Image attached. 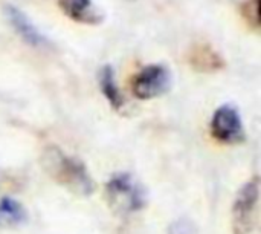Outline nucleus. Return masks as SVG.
I'll return each mask as SVG.
<instances>
[{
	"mask_svg": "<svg viewBox=\"0 0 261 234\" xmlns=\"http://www.w3.org/2000/svg\"><path fill=\"white\" fill-rule=\"evenodd\" d=\"M258 8H260V0H245L240 8L245 20L255 28L260 25V9Z\"/></svg>",
	"mask_w": 261,
	"mask_h": 234,
	"instance_id": "11",
	"label": "nucleus"
},
{
	"mask_svg": "<svg viewBox=\"0 0 261 234\" xmlns=\"http://www.w3.org/2000/svg\"><path fill=\"white\" fill-rule=\"evenodd\" d=\"M99 87H101V92L104 93V97L109 100V103H110L115 109L122 107V104H124V97L121 95V92H119V89H118V86H116L115 74H113L112 66H104V67L99 71Z\"/></svg>",
	"mask_w": 261,
	"mask_h": 234,
	"instance_id": "9",
	"label": "nucleus"
},
{
	"mask_svg": "<svg viewBox=\"0 0 261 234\" xmlns=\"http://www.w3.org/2000/svg\"><path fill=\"white\" fill-rule=\"evenodd\" d=\"M171 87V72L167 66L150 64L136 74L132 83V90L136 98L150 100L164 95Z\"/></svg>",
	"mask_w": 261,
	"mask_h": 234,
	"instance_id": "3",
	"label": "nucleus"
},
{
	"mask_svg": "<svg viewBox=\"0 0 261 234\" xmlns=\"http://www.w3.org/2000/svg\"><path fill=\"white\" fill-rule=\"evenodd\" d=\"M170 234H194V230L190 228V224L187 221H179L170 230Z\"/></svg>",
	"mask_w": 261,
	"mask_h": 234,
	"instance_id": "12",
	"label": "nucleus"
},
{
	"mask_svg": "<svg viewBox=\"0 0 261 234\" xmlns=\"http://www.w3.org/2000/svg\"><path fill=\"white\" fill-rule=\"evenodd\" d=\"M211 132L220 143H239L243 139V124L234 106H220L211 118Z\"/></svg>",
	"mask_w": 261,
	"mask_h": 234,
	"instance_id": "5",
	"label": "nucleus"
},
{
	"mask_svg": "<svg viewBox=\"0 0 261 234\" xmlns=\"http://www.w3.org/2000/svg\"><path fill=\"white\" fill-rule=\"evenodd\" d=\"M258 181L248 182L240 192L234 204V228L236 234H248L255 221L258 207Z\"/></svg>",
	"mask_w": 261,
	"mask_h": 234,
	"instance_id": "4",
	"label": "nucleus"
},
{
	"mask_svg": "<svg viewBox=\"0 0 261 234\" xmlns=\"http://www.w3.org/2000/svg\"><path fill=\"white\" fill-rule=\"evenodd\" d=\"M202 58V63H199V67H202L203 61L208 63L206 67L208 69H216V67H220L222 66V61H220V57L208 46H199L196 49V52L193 54V60H200Z\"/></svg>",
	"mask_w": 261,
	"mask_h": 234,
	"instance_id": "10",
	"label": "nucleus"
},
{
	"mask_svg": "<svg viewBox=\"0 0 261 234\" xmlns=\"http://www.w3.org/2000/svg\"><path fill=\"white\" fill-rule=\"evenodd\" d=\"M44 167L57 182H61L75 193L89 195L95 189L86 167L57 147H50L44 152Z\"/></svg>",
	"mask_w": 261,
	"mask_h": 234,
	"instance_id": "1",
	"label": "nucleus"
},
{
	"mask_svg": "<svg viewBox=\"0 0 261 234\" xmlns=\"http://www.w3.org/2000/svg\"><path fill=\"white\" fill-rule=\"evenodd\" d=\"M28 215L24 207L12 198H3L0 201V227L11 228L18 227L26 221Z\"/></svg>",
	"mask_w": 261,
	"mask_h": 234,
	"instance_id": "8",
	"label": "nucleus"
},
{
	"mask_svg": "<svg viewBox=\"0 0 261 234\" xmlns=\"http://www.w3.org/2000/svg\"><path fill=\"white\" fill-rule=\"evenodd\" d=\"M5 15L9 20L11 26L14 28V31L31 46L34 48H41L49 44V40L46 38V35H43L37 26L28 18V15L17 6L14 5H5L3 6Z\"/></svg>",
	"mask_w": 261,
	"mask_h": 234,
	"instance_id": "6",
	"label": "nucleus"
},
{
	"mask_svg": "<svg viewBox=\"0 0 261 234\" xmlns=\"http://www.w3.org/2000/svg\"><path fill=\"white\" fill-rule=\"evenodd\" d=\"M110 202L124 212H136L145 204V193L128 173L115 175L107 184Z\"/></svg>",
	"mask_w": 261,
	"mask_h": 234,
	"instance_id": "2",
	"label": "nucleus"
},
{
	"mask_svg": "<svg viewBox=\"0 0 261 234\" xmlns=\"http://www.w3.org/2000/svg\"><path fill=\"white\" fill-rule=\"evenodd\" d=\"M60 9L72 20L80 23H99L102 14L92 0H58Z\"/></svg>",
	"mask_w": 261,
	"mask_h": 234,
	"instance_id": "7",
	"label": "nucleus"
}]
</instances>
